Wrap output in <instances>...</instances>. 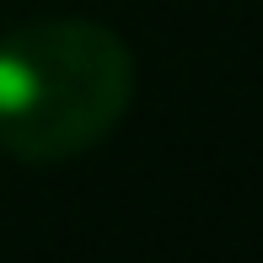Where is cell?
<instances>
[{
	"mask_svg": "<svg viewBox=\"0 0 263 263\" xmlns=\"http://www.w3.org/2000/svg\"><path fill=\"white\" fill-rule=\"evenodd\" d=\"M135 97V54L102 22L49 16L0 38V151L16 161L86 156Z\"/></svg>",
	"mask_w": 263,
	"mask_h": 263,
	"instance_id": "6da1fadb",
	"label": "cell"
}]
</instances>
